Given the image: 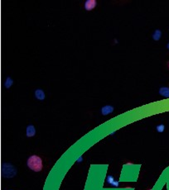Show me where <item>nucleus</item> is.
I'll return each instance as SVG.
<instances>
[{
	"label": "nucleus",
	"mask_w": 169,
	"mask_h": 190,
	"mask_svg": "<svg viewBox=\"0 0 169 190\" xmlns=\"http://www.w3.org/2000/svg\"><path fill=\"white\" fill-rule=\"evenodd\" d=\"M27 165L30 169L34 172H40L43 169V162L41 158L36 155L30 156L27 161Z\"/></svg>",
	"instance_id": "f257e3e1"
},
{
	"label": "nucleus",
	"mask_w": 169,
	"mask_h": 190,
	"mask_svg": "<svg viewBox=\"0 0 169 190\" xmlns=\"http://www.w3.org/2000/svg\"><path fill=\"white\" fill-rule=\"evenodd\" d=\"M17 174V169L10 164L4 163L2 166V174L5 178H12Z\"/></svg>",
	"instance_id": "f03ea898"
},
{
	"label": "nucleus",
	"mask_w": 169,
	"mask_h": 190,
	"mask_svg": "<svg viewBox=\"0 0 169 190\" xmlns=\"http://www.w3.org/2000/svg\"><path fill=\"white\" fill-rule=\"evenodd\" d=\"M97 5V1L96 0H86L85 2V9L86 11H91Z\"/></svg>",
	"instance_id": "7ed1b4c3"
},
{
	"label": "nucleus",
	"mask_w": 169,
	"mask_h": 190,
	"mask_svg": "<svg viewBox=\"0 0 169 190\" xmlns=\"http://www.w3.org/2000/svg\"><path fill=\"white\" fill-rule=\"evenodd\" d=\"M114 110H115V108H114L113 106H111V105H106V106L103 107V108H101V113H102V115L104 116L109 115V114H110V113H112V112H114Z\"/></svg>",
	"instance_id": "20e7f679"
},
{
	"label": "nucleus",
	"mask_w": 169,
	"mask_h": 190,
	"mask_svg": "<svg viewBox=\"0 0 169 190\" xmlns=\"http://www.w3.org/2000/svg\"><path fill=\"white\" fill-rule=\"evenodd\" d=\"M36 134V129L34 126L32 125H28L26 129V135L28 137H32L34 136Z\"/></svg>",
	"instance_id": "39448f33"
},
{
	"label": "nucleus",
	"mask_w": 169,
	"mask_h": 190,
	"mask_svg": "<svg viewBox=\"0 0 169 190\" xmlns=\"http://www.w3.org/2000/svg\"><path fill=\"white\" fill-rule=\"evenodd\" d=\"M35 97L38 100H44L45 99V93L41 88H37L35 90Z\"/></svg>",
	"instance_id": "423d86ee"
},
{
	"label": "nucleus",
	"mask_w": 169,
	"mask_h": 190,
	"mask_svg": "<svg viewBox=\"0 0 169 190\" xmlns=\"http://www.w3.org/2000/svg\"><path fill=\"white\" fill-rule=\"evenodd\" d=\"M159 94L165 98H169V88L168 87H162L159 88Z\"/></svg>",
	"instance_id": "0eeeda50"
},
{
	"label": "nucleus",
	"mask_w": 169,
	"mask_h": 190,
	"mask_svg": "<svg viewBox=\"0 0 169 190\" xmlns=\"http://www.w3.org/2000/svg\"><path fill=\"white\" fill-rule=\"evenodd\" d=\"M161 36H162V32H161V30H159V29L155 30V32H154L153 34H152V39L154 40H160V38H161Z\"/></svg>",
	"instance_id": "6e6552de"
},
{
	"label": "nucleus",
	"mask_w": 169,
	"mask_h": 190,
	"mask_svg": "<svg viewBox=\"0 0 169 190\" xmlns=\"http://www.w3.org/2000/svg\"><path fill=\"white\" fill-rule=\"evenodd\" d=\"M107 182H108L109 184L113 185V186H115V187H118V186H119V182H118V181H115L113 176H111V175H109V176L107 177Z\"/></svg>",
	"instance_id": "1a4fd4ad"
},
{
	"label": "nucleus",
	"mask_w": 169,
	"mask_h": 190,
	"mask_svg": "<svg viewBox=\"0 0 169 190\" xmlns=\"http://www.w3.org/2000/svg\"><path fill=\"white\" fill-rule=\"evenodd\" d=\"M12 84H13V80H12L10 77H8L6 79V80H5V82H4V86H5L6 88H11Z\"/></svg>",
	"instance_id": "9d476101"
},
{
	"label": "nucleus",
	"mask_w": 169,
	"mask_h": 190,
	"mask_svg": "<svg viewBox=\"0 0 169 190\" xmlns=\"http://www.w3.org/2000/svg\"><path fill=\"white\" fill-rule=\"evenodd\" d=\"M156 129H157V132L162 133V132H164V130H165V126H164L163 124H159V125H157V126Z\"/></svg>",
	"instance_id": "9b49d317"
},
{
	"label": "nucleus",
	"mask_w": 169,
	"mask_h": 190,
	"mask_svg": "<svg viewBox=\"0 0 169 190\" xmlns=\"http://www.w3.org/2000/svg\"><path fill=\"white\" fill-rule=\"evenodd\" d=\"M167 47H168V50H169V42H168V45H167Z\"/></svg>",
	"instance_id": "f8f14e48"
},
{
	"label": "nucleus",
	"mask_w": 169,
	"mask_h": 190,
	"mask_svg": "<svg viewBox=\"0 0 169 190\" xmlns=\"http://www.w3.org/2000/svg\"><path fill=\"white\" fill-rule=\"evenodd\" d=\"M82 161V158H81H81H80V159L78 160V161Z\"/></svg>",
	"instance_id": "ddd939ff"
},
{
	"label": "nucleus",
	"mask_w": 169,
	"mask_h": 190,
	"mask_svg": "<svg viewBox=\"0 0 169 190\" xmlns=\"http://www.w3.org/2000/svg\"><path fill=\"white\" fill-rule=\"evenodd\" d=\"M168 68H169V62H168Z\"/></svg>",
	"instance_id": "4468645a"
},
{
	"label": "nucleus",
	"mask_w": 169,
	"mask_h": 190,
	"mask_svg": "<svg viewBox=\"0 0 169 190\" xmlns=\"http://www.w3.org/2000/svg\"><path fill=\"white\" fill-rule=\"evenodd\" d=\"M149 190H151V189H149Z\"/></svg>",
	"instance_id": "2eb2a0df"
}]
</instances>
